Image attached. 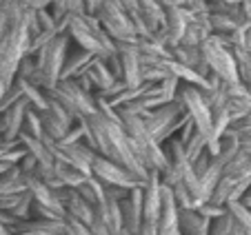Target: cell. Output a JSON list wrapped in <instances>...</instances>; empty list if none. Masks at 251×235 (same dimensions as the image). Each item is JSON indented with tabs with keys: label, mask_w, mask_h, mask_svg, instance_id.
I'll return each instance as SVG.
<instances>
[{
	"label": "cell",
	"mask_w": 251,
	"mask_h": 235,
	"mask_svg": "<svg viewBox=\"0 0 251 235\" xmlns=\"http://www.w3.org/2000/svg\"><path fill=\"white\" fill-rule=\"evenodd\" d=\"M45 94L56 100L62 109H67L76 120H80V118L96 111V95L91 94V91L82 89L76 78H60V80H58L51 89L45 91Z\"/></svg>",
	"instance_id": "cell-1"
},
{
	"label": "cell",
	"mask_w": 251,
	"mask_h": 235,
	"mask_svg": "<svg viewBox=\"0 0 251 235\" xmlns=\"http://www.w3.org/2000/svg\"><path fill=\"white\" fill-rule=\"evenodd\" d=\"M200 51H202V58L207 62L209 71L216 73L220 80L225 82H240V75H238V65L236 58H233L231 47L220 40L218 36H207L200 43Z\"/></svg>",
	"instance_id": "cell-2"
},
{
	"label": "cell",
	"mask_w": 251,
	"mask_h": 235,
	"mask_svg": "<svg viewBox=\"0 0 251 235\" xmlns=\"http://www.w3.org/2000/svg\"><path fill=\"white\" fill-rule=\"evenodd\" d=\"M91 175H96L102 184H116V187H125V188H133V187L145 184L131 171H127L118 162L109 160V158H104L100 153H96L94 162H91Z\"/></svg>",
	"instance_id": "cell-3"
},
{
	"label": "cell",
	"mask_w": 251,
	"mask_h": 235,
	"mask_svg": "<svg viewBox=\"0 0 251 235\" xmlns=\"http://www.w3.org/2000/svg\"><path fill=\"white\" fill-rule=\"evenodd\" d=\"M120 217H123V231L120 233H140L142 224V184L133 187L131 191L118 200Z\"/></svg>",
	"instance_id": "cell-4"
},
{
	"label": "cell",
	"mask_w": 251,
	"mask_h": 235,
	"mask_svg": "<svg viewBox=\"0 0 251 235\" xmlns=\"http://www.w3.org/2000/svg\"><path fill=\"white\" fill-rule=\"evenodd\" d=\"M178 202L169 184H160V213H158V233H180L178 229Z\"/></svg>",
	"instance_id": "cell-5"
},
{
	"label": "cell",
	"mask_w": 251,
	"mask_h": 235,
	"mask_svg": "<svg viewBox=\"0 0 251 235\" xmlns=\"http://www.w3.org/2000/svg\"><path fill=\"white\" fill-rule=\"evenodd\" d=\"M209 224H211V220L207 215H202L196 207L178 209V229H180V233H209Z\"/></svg>",
	"instance_id": "cell-6"
},
{
	"label": "cell",
	"mask_w": 251,
	"mask_h": 235,
	"mask_svg": "<svg viewBox=\"0 0 251 235\" xmlns=\"http://www.w3.org/2000/svg\"><path fill=\"white\" fill-rule=\"evenodd\" d=\"M91 53L85 51V49L78 47L74 53L67 51L65 62H62V69H60V78H78V75L85 73V69L89 67L91 62Z\"/></svg>",
	"instance_id": "cell-7"
},
{
	"label": "cell",
	"mask_w": 251,
	"mask_h": 235,
	"mask_svg": "<svg viewBox=\"0 0 251 235\" xmlns=\"http://www.w3.org/2000/svg\"><path fill=\"white\" fill-rule=\"evenodd\" d=\"M231 51H233V58H236L240 82L251 87V51L247 47H231Z\"/></svg>",
	"instance_id": "cell-8"
}]
</instances>
